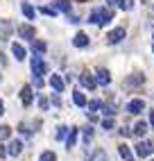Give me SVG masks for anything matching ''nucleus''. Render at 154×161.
<instances>
[{"mask_svg": "<svg viewBox=\"0 0 154 161\" xmlns=\"http://www.w3.org/2000/svg\"><path fill=\"white\" fill-rule=\"evenodd\" d=\"M113 18H116V12H113L111 7H107V5L93 7L91 12H89V23L95 25V27H104V25L111 23Z\"/></svg>", "mask_w": 154, "mask_h": 161, "instance_id": "1", "label": "nucleus"}, {"mask_svg": "<svg viewBox=\"0 0 154 161\" xmlns=\"http://www.w3.org/2000/svg\"><path fill=\"white\" fill-rule=\"evenodd\" d=\"M30 68H32V75H36V77H43V75L50 73V66L43 59V55H32L30 57Z\"/></svg>", "mask_w": 154, "mask_h": 161, "instance_id": "2", "label": "nucleus"}, {"mask_svg": "<svg viewBox=\"0 0 154 161\" xmlns=\"http://www.w3.org/2000/svg\"><path fill=\"white\" fill-rule=\"evenodd\" d=\"M152 152H154V143H152V141H147V138H140V141L134 145V154H136V157H140V159L152 157Z\"/></svg>", "mask_w": 154, "mask_h": 161, "instance_id": "3", "label": "nucleus"}, {"mask_svg": "<svg viewBox=\"0 0 154 161\" xmlns=\"http://www.w3.org/2000/svg\"><path fill=\"white\" fill-rule=\"evenodd\" d=\"M125 36H127V27L125 25H118V27H113L107 34V43L109 46H118V43H123V41H125Z\"/></svg>", "mask_w": 154, "mask_h": 161, "instance_id": "4", "label": "nucleus"}, {"mask_svg": "<svg viewBox=\"0 0 154 161\" xmlns=\"http://www.w3.org/2000/svg\"><path fill=\"white\" fill-rule=\"evenodd\" d=\"M77 82H80V86L86 89V91H95L97 89V82H95V75L89 73V70H82L77 75Z\"/></svg>", "mask_w": 154, "mask_h": 161, "instance_id": "5", "label": "nucleus"}, {"mask_svg": "<svg viewBox=\"0 0 154 161\" xmlns=\"http://www.w3.org/2000/svg\"><path fill=\"white\" fill-rule=\"evenodd\" d=\"M16 32H18V36H20V39L30 41V43L36 39V30H34V25H32V23H23V25H18V27H16Z\"/></svg>", "mask_w": 154, "mask_h": 161, "instance_id": "6", "label": "nucleus"}, {"mask_svg": "<svg viewBox=\"0 0 154 161\" xmlns=\"http://www.w3.org/2000/svg\"><path fill=\"white\" fill-rule=\"evenodd\" d=\"M145 100H143V98H131L129 102H127V107H125V109H127V114H131V116H138V114H143V111H145Z\"/></svg>", "mask_w": 154, "mask_h": 161, "instance_id": "7", "label": "nucleus"}, {"mask_svg": "<svg viewBox=\"0 0 154 161\" xmlns=\"http://www.w3.org/2000/svg\"><path fill=\"white\" fill-rule=\"evenodd\" d=\"M95 82H97V86H109L111 84V73H109V68L100 66V68H95Z\"/></svg>", "mask_w": 154, "mask_h": 161, "instance_id": "8", "label": "nucleus"}, {"mask_svg": "<svg viewBox=\"0 0 154 161\" xmlns=\"http://www.w3.org/2000/svg\"><path fill=\"white\" fill-rule=\"evenodd\" d=\"M20 102H23V107H30L32 102H34V86L32 84H25L23 89H20Z\"/></svg>", "mask_w": 154, "mask_h": 161, "instance_id": "9", "label": "nucleus"}, {"mask_svg": "<svg viewBox=\"0 0 154 161\" xmlns=\"http://www.w3.org/2000/svg\"><path fill=\"white\" fill-rule=\"evenodd\" d=\"M50 86H52V91L63 93V91H66V77H61L59 73H52V75H50Z\"/></svg>", "mask_w": 154, "mask_h": 161, "instance_id": "10", "label": "nucleus"}, {"mask_svg": "<svg viewBox=\"0 0 154 161\" xmlns=\"http://www.w3.org/2000/svg\"><path fill=\"white\" fill-rule=\"evenodd\" d=\"M73 102H75V107H80V109H86V107H89V98H86V93L80 86L73 91Z\"/></svg>", "mask_w": 154, "mask_h": 161, "instance_id": "11", "label": "nucleus"}, {"mask_svg": "<svg viewBox=\"0 0 154 161\" xmlns=\"http://www.w3.org/2000/svg\"><path fill=\"white\" fill-rule=\"evenodd\" d=\"M73 46H75V48H89V46H91V36L86 34V32L80 30V32L73 36Z\"/></svg>", "mask_w": 154, "mask_h": 161, "instance_id": "12", "label": "nucleus"}, {"mask_svg": "<svg viewBox=\"0 0 154 161\" xmlns=\"http://www.w3.org/2000/svg\"><path fill=\"white\" fill-rule=\"evenodd\" d=\"M93 136H95V127L93 125H84L82 127V143H84V147H91Z\"/></svg>", "mask_w": 154, "mask_h": 161, "instance_id": "13", "label": "nucleus"}, {"mask_svg": "<svg viewBox=\"0 0 154 161\" xmlns=\"http://www.w3.org/2000/svg\"><path fill=\"white\" fill-rule=\"evenodd\" d=\"M134 136L136 138H145V134L150 132V123H145V120H138V123H134Z\"/></svg>", "mask_w": 154, "mask_h": 161, "instance_id": "14", "label": "nucleus"}, {"mask_svg": "<svg viewBox=\"0 0 154 161\" xmlns=\"http://www.w3.org/2000/svg\"><path fill=\"white\" fill-rule=\"evenodd\" d=\"M12 55H14V59L16 61H25V57H27V50H25V46L23 43H12Z\"/></svg>", "mask_w": 154, "mask_h": 161, "instance_id": "15", "label": "nucleus"}, {"mask_svg": "<svg viewBox=\"0 0 154 161\" xmlns=\"http://www.w3.org/2000/svg\"><path fill=\"white\" fill-rule=\"evenodd\" d=\"M80 127H70V132H68V136H66V150H73L75 147V143H77V136H80Z\"/></svg>", "mask_w": 154, "mask_h": 161, "instance_id": "16", "label": "nucleus"}, {"mask_svg": "<svg viewBox=\"0 0 154 161\" xmlns=\"http://www.w3.org/2000/svg\"><path fill=\"white\" fill-rule=\"evenodd\" d=\"M7 152H9V157H18L20 152H23V141H20V138H14V141H9Z\"/></svg>", "mask_w": 154, "mask_h": 161, "instance_id": "17", "label": "nucleus"}, {"mask_svg": "<svg viewBox=\"0 0 154 161\" xmlns=\"http://www.w3.org/2000/svg\"><path fill=\"white\" fill-rule=\"evenodd\" d=\"M12 32H14L12 23H9V20H3V18H0V41H7L9 36H12Z\"/></svg>", "mask_w": 154, "mask_h": 161, "instance_id": "18", "label": "nucleus"}, {"mask_svg": "<svg viewBox=\"0 0 154 161\" xmlns=\"http://www.w3.org/2000/svg\"><path fill=\"white\" fill-rule=\"evenodd\" d=\"M54 7H57V12L59 14H73V3L70 0H54Z\"/></svg>", "mask_w": 154, "mask_h": 161, "instance_id": "19", "label": "nucleus"}, {"mask_svg": "<svg viewBox=\"0 0 154 161\" xmlns=\"http://www.w3.org/2000/svg\"><path fill=\"white\" fill-rule=\"evenodd\" d=\"M48 52V43L41 39H34L32 41V55H46Z\"/></svg>", "mask_w": 154, "mask_h": 161, "instance_id": "20", "label": "nucleus"}, {"mask_svg": "<svg viewBox=\"0 0 154 161\" xmlns=\"http://www.w3.org/2000/svg\"><path fill=\"white\" fill-rule=\"evenodd\" d=\"M145 84V77H143L140 73H136V75H129V77L125 80V86H143Z\"/></svg>", "mask_w": 154, "mask_h": 161, "instance_id": "21", "label": "nucleus"}, {"mask_svg": "<svg viewBox=\"0 0 154 161\" xmlns=\"http://www.w3.org/2000/svg\"><path fill=\"white\" fill-rule=\"evenodd\" d=\"M20 12H23V16H25L27 20H34V18H36V9L32 7L30 3H20Z\"/></svg>", "mask_w": 154, "mask_h": 161, "instance_id": "22", "label": "nucleus"}, {"mask_svg": "<svg viewBox=\"0 0 154 161\" xmlns=\"http://www.w3.org/2000/svg\"><path fill=\"white\" fill-rule=\"evenodd\" d=\"M118 154L123 157L125 161H134V152L129 150V145H127V143H120V145H118Z\"/></svg>", "mask_w": 154, "mask_h": 161, "instance_id": "23", "label": "nucleus"}, {"mask_svg": "<svg viewBox=\"0 0 154 161\" xmlns=\"http://www.w3.org/2000/svg\"><path fill=\"white\" fill-rule=\"evenodd\" d=\"M102 107H104V100H100V98H93V100H89V109L91 114H97V111H102Z\"/></svg>", "mask_w": 154, "mask_h": 161, "instance_id": "24", "label": "nucleus"}, {"mask_svg": "<svg viewBox=\"0 0 154 161\" xmlns=\"http://www.w3.org/2000/svg\"><path fill=\"white\" fill-rule=\"evenodd\" d=\"M68 132H70V127H68V125H59V127H57V132H54V138H57V141H66Z\"/></svg>", "mask_w": 154, "mask_h": 161, "instance_id": "25", "label": "nucleus"}, {"mask_svg": "<svg viewBox=\"0 0 154 161\" xmlns=\"http://www.w3.org/2000/svg\"><path fill=\"white\" fill-rule=\"evenodd\" d=\"M100 127H102L104 132H111L113 127H116V120H113L111 116H107V118H102V120H100Z\"/></svg>", "mask_w": 154, "mask_h": 161, "instance_id": "26", "label": "nucleus"}, {"mask_svg": "<svg viewBox=\"0 0 154 161\" xmlns=\"http://www.w3.org/2000/svg\"><path fill=\"white\" fill-rule=\"evenodd\" d=\"M36 104H39L41 111H48L52 102H50V98H46V95H39V98H36Z\"/></svg>", "mask_w": 154, "mask_h": 161, "instance_id": "27", "label": "nucleus"}, {"mask_svg": "<svg viewBox=\"0 0 154 161\" xmlns=\"http://www.w3.org/2000/svg\"><path fill=\"white\" fill-rule=\"evenodd\" d=\"M9 138H12V127L0 125V141H9Z\"/></svg>", "mask_w": 154, "mask_h": 161, "instance_id": "28", "label": "nucleus"}, {"mask_svg": "<svg viewBox=\"0 0 154 161\" xmlns=\"http://www.w3.org/2000/svg\"><path fill=\"white\" fill-rule=\"evenodd\" d=\"M39 14H43V16H57L59 12H57V7H48V5H43V7H39Z\"/></svg>", "mask_w": 154, "mask_h": 161, "instance_id": "29", "label": "nucleus"}, {"mask_svg": "<svg viewBox=\"0 0 154 161\" xmlns=\"http://www.w3.org/2000/svg\"><path fill=\"white\" fill-rule=\"evenodd\" d=\"M18 132L23 134V136H27V138H30L36 130H30V125H27V123H18Z\"/></svg>", "mask_w": 154, "mask_h": 161, "instance_id": "30", "label": "nucleus"}, {"mask_svg": "<svg viewBox=\"0 0 154 161\" xmlns=\"http://www.w3.org/2000/svg\"><path fill=\"white\" fill-rule=\"evenodd\" d=\"M39 161H57V154H54L52 150H46V152H41Z\"/></svg>", "mask_w": 154, "mask_h": 161, "instance_id": "31", "label": "nucleus"}, {"mask_svg": "<svg viewBox=\"0 0 154 161\" xmlns=\"http://www.w3.org/2000/svg\"><path fill=\"white\" fill-rule=\"evenodd\" d=\"M50 102H52V107H57V109H59V107L63 104V100H61V93H57V91H54V93L50 95Z\"/></svg>", "mask_w": 154, "mask_h": 161, "instance_id": "32", "label": "nucleus"}, {"mask_svg": "<svg viewBox=\"0 0 154 161\" xmlns=\"http://www.w3.org/2000/svg\"><path fill=\"white\" fill-rule=\"evenodd\" d=\"M93 161H109V157H107V152H104V150H100V147H97L95 150V159Z\"/></svg>", "mask_w": 154, "mask_h": 161, "instance_id": "33", "label": "nucleus"}, {"mask_svg": "<svg viewBox=\"0 0 154 161\" xmlns=\"http://www.w3.org/2000/svg\"><path fill=\"white\" fill-rule=\"evenodd\" d=\"M134 0H123V5H120V9H123V12H131V9H134Z\"/></svg>", "mask_w": 154, "mask_h": 161, "instance_id": "34", "label": "nucleus"}, {"mask_svg": "<svg viewBox=\"0 0 154 161\" xmlns=\"http://www.w3.org/2000/svg\"><path fill=\"white\" fill-rule=\"evenodd\" d=\"M104 5H107V7H111V9H120L123 0H104Z\"/></svg>", "mask_w": 154, "mask_h": 161, "instance_id": "35", "label": "nucleus"}, {"mask_svg": "<svg viewBox=\"0 0 154 161\" xmlns=\"http://www.w3.org/2000/svg\"><path fill=\"white\" fill-rule=\"evenodd\" d=\"M120 134L125 138H129V136H134V130H131V127H120Z\"/></svg>", "mask_w": 154, "mask_h": 161, "instance_id": "36", "label": "nucleus"}, {"mask_svg": "<svg viewBox=\"0 0 154 161\" xmlns=\"http://www.w3.org/2000/svg\"><path fill=\"white\" fill-rule=\"evenodd\" d=\"M43 84H46V82H43V77H36V75H34V82H32V86H36V89H43Z\"/></svg>", "mask_w": 154, "mask_h": 161, "instance_id": "37", "label": "nucleus"}, {"mask_svg": "<svg viewBox=\"0 0 154 161\" xmlns=\"http://www.w3.org/2000/svg\"><path fill=\"white\" fill-rule=\"evenodd\" d=\"M68 23H73V25H80V16H75V14H68Z\"/></svg>", "mask_w": 154, "mask_h": 161, "instance_id": "38", "label": "nucleus"}, {"mask_svg": "<svg viewBox=\"0 0 154 161\" xmlns=\"http://www.w3.org/2000/svg\"><path fill=\"white\" fill-rule=\"evenodd\" d=\"M89 123H91V125L100 123V118H97V114H91V111H89Z\"/></svg>", "mask_w": 154, "mask_h": 161, "instance_id": "39", "label": "nucleus"}, {"mask_svg": "<svg viewBox=\"0 0 154 161\" xmlns=\"http://www.w3.org/2000/svg\"><path fill=\"white\" fill-rule=\"evenodd\" d=\"M7 154H9V152H7V147L3 145V141H0V159H5Z\"/></svg>", "mask_w": 154, "mask_h": 161, "instance_id": "40", "label": "nucleus"}, {"mask_svg": "<svg viewBox=\"0 0 154 161\" xmlns=\"http://www.w3.org/2000/svg\"><path fill=\"white\" fill-rule=\"evenodd\" d=\"M147 114H150V120H147V123H150V127H152V130H154V107H152V109H150Z\"/></svg>", "mask_w": 154, "mask_h": 161, "instance_id": "41", "label": "nucleus"}, {"mask_svg": "<svg viewBox=\"0 0 154 161\" xmlns=\"http://www.w3.org/2000/svg\"><path fill=\"white\" fill-rule=\"evenodd\" d=\"M3 114H5V102L0 100V116H3Z\"/></svg>", "mask_w": 154, "mask_h": 161, "instance_id": "42", "label": "nucleus"}, {"mask_svg": "<svg viewBox=\"0 0 154 161\" xmlns=\"http://www.w3.org/2000/svg\"><path fill=\"white\" fill-rule=\"evenodd\" d=\"M152 55H154V41H152Z\"/></svg>", "mask_w": 154, "mask_h": 161, "instance_id": "43", "label": "nucleus"}, {"mask_svg": "<svg viewBox=\"0 0 154 161\" xmlns=\"http://www.w3.org/2000/svg\"><path fill=\"white\" fill-rule=\"evenodd\" d=\"M152 39H154V30H152Z\"/></svg>", "mask_w": 154, "mask_h": 161, "instance_id": "44", "label": "nucleus"}, {"mask_svg": "<svg viewBox=\"0 0 154 161\" xmlns=\"http://www.w3.org/2000/svg\"><path fill=\"white\" fill-rule=\"evenodd\" d=\"M152 12H154V5H152Z\"/></svg>", "mask_w": 154, "mask_h": 161, "instance_id": "45", "label": "nucleus"}, {"mask_svg": "<svg viewBox=\"0 0 154 161\" xmlns=\"http://www.w3.org/2000/svg\"><path fill=\"white\" fill-rule=\"evenodd\" d=\"M147 161H154V159H147Z\"/></svg>", "mask_w": 154, "mask_h": 161, "instance_id": "46", "label": "nucleus"}]
</instances>
